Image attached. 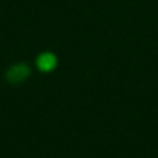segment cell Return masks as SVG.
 <instances>
[{
    "label": "cell",
    "instance_id": "1",
    "mask_svg": "<svg viewBox=\"0 0 158 158\" xmlns=\"http://www.w3.org/2000/svg\"><path fill=\"white\" fill-rule=\"evenodd\" d=\"M27 75H29V68L21 63V65H17V66H12V68L7 72V80L12 82V83L14 82H22Z\"/></svg>",
    "mask_w": 158,
    "mask_h": 158
},
{
    "label": "cell",
    "instance_id": "2",
    "mask_svg": "<svg viewBox=\"0 0 158 158\" xmlns=\"http://www.w3.org/2000/svg\"><path fill=\"white\" fill-rule=\"evenodd\" d=\"M55 58H53V55H49V53H46V55H43L41 58H39V66H41V70H51L53 66H55Z\"/></svg>",
    "mask_w": 158,
    "mask_h": 158
}]
</instances>
